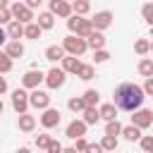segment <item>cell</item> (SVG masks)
I'll return each mask as SVG.
<instances>
[{"mask_svg":"<svg viewBox=\"0 0 153 153\" xmlns=\"http://www.w3.org/2000/svg\"><path fill=\"white\" fill-rule=\"evenodd\" d=\"M86 151H93V153H98V151H103V146L100 143H88V148Z\"/></svg>","mask_w":153,"mask_h":153,"instance_id":"b9f144b4","label":"cell"},{"mask_svg":"<svg viewBox=\"0 0 153 153\" xmlns=\"http://www.w3.org/2000/svg\"><path fill=\"white\" fill-rule=\"evenodd\" d=\"M53 24H55L53 12H43V14H38V26H41V29H53Z\"/></svg>","mask_w":153,"mask_h":153,"instance_id":"cb8c5ba5","label":"cell"},{"mask_svg":"<svg viewBox=\"0 0 153 153\" xmlns=\"http://www.w3.org/2000/svg\"><path fill=\"white\" fill-rule=\"evenodd\" d=\"M141 103H143V86L127 81L115 88V105L120 110H136Z\"/></svg>","mask_w":153,"mask_h":153,"instance_id":"6da1fadb","label":"cell"},{"mask_svg":"<svg viewBox=\"0 0 153 153\" xmlns=\"http://www.w3.org/2000/svg\"><path fill=\"white\" fill-rule=\"evenodd\" d=\"M131 122H134L136 127H141V129L151 127V124H153V110H136V112L131 115Z\"/></svg>","mask_w":153,"mask_h":153,"instance_id":"ba28073f","label":"cell"},{"mask_svg":"<svg viewBox=\"0 0 153 153\" xmlns=\"http://www.w3.org/2000/svg\"><path fill=\"white\" fill-rule=\"evenodd\" d=\"M7 38H10V36H7V31H2V26H0V45H2Z\"/></svg>","mask_w":153,"mask_h":153,"instance_id":"f6af8a7d","label":"cell"},{"mask_svg":"<svg viewBox=\"0 0 153 153\" xmlns=\"http://www.w3.org/2000/svg\"><path fill=\"white\" fill-rule=\"evenodd\" d=\"M79 67H81V62L76 60V55H69V57H62V69L65 72H79Z\"/></svg>","mask_w":153,"mask_h":153,"instance_id":"ffe728a7","label":"cell"},{"mask_svg":"<svg viewBox=\"0 0 153 153\" xmlns=\"http://www.w3.org/2000/svg\"><path fill=\"white\" fill-rule=\"evenodd\" d=\"M76 76L84 79V81H91V79H93V67H91V65H81L79 72H76Z\"/></svg>","mask_w":153,"mask_h":153,"instance_id":"83f0119b","label":"cell"},{"mask_svg":"<svg viewBox=\"0 0 153 153\" xmlns=\"http://www.w3.org/2000/svg\"><path fill=\"white\" fill-rule=\"evenodd\" d=\"M0 115H2V100H0Z\"/></svg>","mask_w":153,"mask_h":153,"instance_id":"7dc6e473","label":"cell"},{"mask_svg":"<svg viewBox=\"0 0 153 153\" xmlns=\"http://www.w3.org/2000/svg\"><path fill=\"white\" fill-rule=\"evenodd\" d=\"M41 2H43V0H26V5H29L31 10H33V7H41Z\"/></svg>","mask_w":153,"mask_h":153,"instance_id":"7bdbcfd3","label":"cell"},{"mask_svg":"<svg viewBox=\"0 0 153 153\" xmlns=\"http://www.w3.org/2000/svg\"><path fill=\"white\" fill-rule=\"evenodd\" d=\"M84 134H86V122H84V120H74V122L67 124V136H69V139H79V136H84Z\"/></svg>","mask_w":153,"mask_h":153,"instance_id":"7c38bea8","label":"cell"},{"mask_svg":"<svg viewBox=\"0 0 153 153\" xmlns=\"http://www.w3.org/2000/svg\"><path fill=\"white\" fill-rule=\"evenodd\" d=\"M10 10H12V17H14V19H19V22H26V24H29V22L33 19V17H31V7H29V5L14 2Z\"/></svg>","mask_w":153,"mask_h":153,"instance_id":"9c48e42d","label":"cell"},{"mask_svg":"<svg viewBox=\"0 0 153 153\" xmlns=\"http://www.w3.org/2000/svg\"><path fill=\"white\" fill-rule=\"evenodd\" d=\"M67 108H69L72 112H81V110L86 108V100H84V98H69V100H67Z\"/></svg>","mask_w":153,"mask_h":153,"instance_id":"484cf974","label":"cell"},{"mask_svg":"<svg viewBox=\"0 0 153 153\" xmlns=\"http://www.w3.org/2000/svg\"><path fill=\"white\" fill-rule=\"evenodd\" d=\"M100 117H103V120H115V117H117V105H115V103L103 105V108H100Z\"/></svg>","mask_w":153,"mask_h":153,"instance_id":"603a6c76","label":"cell"},{"mask_svg":"<svg viewBox=\"0 0 153 153\" xmlns=\"http://www.w3.org/2000/svg\"><path fill=\"white\" fill-rule=\"evenodd\" d=\"M10 19H12V10L0 7V24H5V22H10Z\"/></svg>","mask_w":153,"mask_h":153,"instance_id":"74e56055","label":"cell"},{"mask_svg":"<svg viewBox=\"0 0 153 153\" xmlns=\"http://www.w3.org/2000/svg\"><path fill=\"white\" fill-rule=\"evenodd\" d=\"M98 98H100V93H98L96 88H88V91L84 93V100H86V105H96V103H98Z\"/></svg>","mask_w":153,"mask_h":153,"instance_id":"4dcf8cb0","label":"cell"},{"mask_svg":"<svg viewBox=\"0 0 153 153\" xmlns=\"http://www.w3.org/2000/svg\"><path fill=\"white\" fill-rule=\"evenodd\" d=\"M105 134H112V136L122 134V124L117 122V117H115V120H108V124H105Z\"/></svg>","mask_w":153,"mask_h":153,"instance_id":"4316f807","label":"cell"},{"mask_svg":"<svg viewBox=\"0 0 153 153\" xmlns=\"http://www.w3.org/2000/svg\"><path fill=\"white\" fill-rule=\"evenodd\" d=\"M67 26H69V31L72 33H76V36H88L91 31H93V22L91 19H84L81 14H74V17H69L67 19Z\"/></svg>","mask_w":153,"mask_h":153,"instance_id":"7a4b0ae2","label":"cell"},{"mask_svg":"<svg viewBox=\"0 0 153 153\" xmlns=\"http://www.w3.org/2000/svg\"><path fill=\"white\" fill-rule=\"evenodd\" d=\"M134 50H136L139 55H146V53L151 50V43H148L146 38H141V41H136V43H134Z\"/></svg>","mask_w":153,"mask_h":153,"instance_id":"d6a6232c","label":"cell"},{"mask_svg":"<svg viewBox=\"0 0 153 153\" xmlns=\"http://www.w3.org/2000/svg\"><path fill=\"white\" fill-rule=\"evenodd\" d=\"M48 151H50V153H60V151H62V143H60V141H50Z\"/></svg>","mask_w":153,"mask_h":153,"instance_id":"60d3db41","label":"cell"},{"mask_svg":"<svg viewBox=\"0 0 153 153\" xmlns=\"http://www.w3.org/2000/svg\"><path fill=\"white\" fill-rule=\"evenodd\" d=\"M62 57H65V48H62V45H48V48H45V60L57 62V60H62Z\"/></svg>","mask_w":153,"mask_h":153,"instance_id":"9a60e30c","label":"cell"},{"mask_svg":"<svg viewBox=\"0 0 153 153\" xmlns=\"http://www.w3.org/2000/svg\"><path fill=\"white\" fill-rule=\"evenodd\" d=\"M7 36H10V38H22V36H24V22H19V19L10 22V26H7Z\"/></svg>","mask_w":153,"mask_h":153,"instance_id":"2e32d148","label":"cell"},{"mask_svg":"<svg viewBox=\"0 0 153 153\" xmlns=\"http://www.w3.org/2000/svg\"><path fill=\"white\" fill-rule=\"evenodd\" d=\"M100 120V110H96V105H86L84 108V122L86 124H96Z\"/></svg>","mask_w":153,"mask_h":153,"instance_id":"ac0fdd59","label":"cell"},{"mask_svg":"<svg viewBox=\"0 0 153 153\" xmlns=\"http://www.w3.org/2000/svg\"><path fill=\"white\" fill-rule=\"evenodd\" d=\"M122 134H124L127 141H139V139H141V127H136V124L131 122L129 127H122Z\"/></svg>","mask_w":153,"mask_h":153,"instance_id":"d6986e66","label":"cell"},{"mask_svg":"<svg viewBox=\"0 0 153 153\" xmlns=\"http://www.w3.org/2000/svg\"><path fill=\"white\" fill-rule=\"evenodd\" d=\"M65 69L62 67H53L48 74H45V84H48V88H60L62 84H65Z\"/></svg>","mask_w":153,"mask_h":153,"instance_id":"277c9868","label":"cell"},{"mask_svg":"<svg viewBox=\"0 0 153 153\" xmlns=\"http://www.w3.org/2000/svg\"><path fill=\"white\" fill-rule=\"evenodd\" d=\"M72 12H74V14H86V12H88V0H76V2L72 5Z\"/></svg>","mask_w":153,"mask_h":153,"instance_id":"1f68e13d","label":"cell"},{"mask_svg":"<svg viewBox=\"0 0 153 153\" xmlns=\"http://www.w3.org/2000/svg\"><path fill=\"white\" fill-rule=\"evenodd\" d=\"M108 60H110V55H108L103 48H98V50H96V55H93V62H108Z\"/></svg>","mask_w":153,"mask_h":153,"instance_id":"8d00e7d4","label":"cell"},{"mask_svg":"<svg viewBox=\"0 0 153 153\" xmlns=\"http://www.w3.org/2000/svg\"><path fill=\"white\" fill-rule=\"evenodd\" d=\"M151 50H153V43H151Z\"/></svg>","mask_w":153,"mask_h":153,"instance_id":"c3c4849f","label":"cell"},{"mask_svg":"<svg viewBox=\"0 0 153 153\" xmlns=\"http://www.w3.org/2000/svg\"><path fill=\"white\" fill-rule=\"evenodd\" d=\"M100 146H103V151H115V148H117V136L105 134V139L100 141Z\"/></svg>","mask_w":153,"mask_h":153,"instance_id":"f1b7e54d","label":"cell"},{"mask_svg":"<svg viewBox=\"0 0 153 153\" xmlns=\"http://www.w3.org/2000/svg\"><path fill=\"white\" fill-rule=\"evenodd\" d=\"M43 79H45V74H43L41 69H38V72H36V69H29V72L22 76V84H24L26 88H38V84H41Z\"/></svg>","mask_w":153,"mask_h":153,"instance_id":"8992f818","label":"cell"},{"mask_svg":"<svg viewBox=\"0 0 153 153\" xmlns=\"http://www.w3.org/2000/svg\"><path fill=\"white\" fill-rule=\"evenodd\" d=\"M86 43H88V48L98 50V48H103V45H105V36H103L100 31H91V33L86 36Z\"/></svg>","mask_w":153,"mask_h":153,"instance_id":"5bb4252c","label":"cell"},{"mask_svg":"<svg viewBox=\"0 0 153 153\" xmlns=\"http://www.w3.org/2000/svg\"><path fill=\"white\" fill-rule=\"evenodd\" d=\"M41 124L45 129H53L60 124V110H53V108H45V112L41 115Z\"/></svg>","mask_w":153,"mask_h":153,"instance_id":"30bf717a","label":"cell"},{"mask_svg":"<svg viewBox=\"0 0 153 153\" xmlns=\"http://www.w3.org/2000/svg\"><path fill=\"white\" fill-rule=\"evenodd\" d=\"M141 14H143V19H146L148 24H153V2H148V5H143V10H141Z\"/></svg>","mask_w":153,"mask_h":153,"instance_id":"e575fe53","label":"cell"},{"mask_svg":"<svg viewBox=\"0 0 153 153\" xmlns=\"http://www.w3.org/2000/svg\"><path fill=\"white\" fill-rule=\"evenodd\" d=\"M5 5H7V0H0V7H5Z\"/></svg>","mask_w":153,"mask_h":153,"instance_id":"bcb514c9","label":"cell"},{"mask_svg":"<svg viewBox=\"0 0 153 153\" xmlns=\"http://www.w3.org/2000/svg\"><path fill=\"white\" fill-rule=\"evenodd\" d=\"M10 57H22L24 55V45L19 43V38H12L10 43H7V50H5Z\"/></svg>","mask_w":153,"mask_h":153,"instance_id":"e0dca14e","label":"cell"},{"mask_svg":"<svg viewBox=\"0 0 153 153\" xmlns=\"http://www.w3.org/2000/svg\"><path fill=\"white\" fill-rule=\"evenodd\" d=\"M29 105H33V108H38V110H45L48 105H50V96L45 93V91H33L31 96H29Z\"/></svg>","mask_w":153,"mask_h":153,"instance_id":"52a82bcc","label":"cell"},{"mask_svg":"<svg viewBox=\"0 0 153 153\" xmlns=\"http://www.w3.org/2000/svg\"><path fill=\"white\" fill-rule=\"evenodd\" d=\"M143 93H151V96H153V76H146V84H143Z\"/></svg>","mask_w":153,"mask_h":153,"instance_id":"f35d334b","label":"cell"},{"mask_svg":"<svg viewBox=\"0 0 153 153\" xmlns=\"http://www.w3.org/2000/svg\"><path fill=\"white\" fill-rule=\"evenodd\" d=\"M50 12L57 14V17H69L72 7L67 5V0H50Z\"/></svg>","mask_w":153,"mask_h":153,"instance_id":"4fadbf2b","label":"cell"},{"mask_svg":"<svg viewBox=\"0 0 153 153\" xmlns=\"http://www.w3.org/2000/svg\"><path fill=\"white\" fill-rule=\"evenodd\" d=\"M12 108H14L19 115L26 112V108H29V96H26V91H22V88L12 91Z\"/></svg>","mask_w":153,"mask_h":153,"instance_id":"5b68a950","label":"cell"},{"mask_svg":"<svg viewBox=\"0 0 153 153\" xmlns=\"http://www.w3.org/2000/svg\"><path fill=\"white\" fill-rule=\"evenodd\" d=\"M139 141H141V148L146 153H153V136H141Z\"/></svg>","mask_w":153,"mask_h":153,"instance_id":"836d02e7","label":"cell"},{"mask_svg":"<svg viewBox=\"0 0 153 153\" xmlns=\"http://www.w3.org/2000/svg\"><path fill=\"white\" fill-rule=\"evenodd\" d=\"M74 141H76V146H74V151H76V148H79V151H86V148H88V143L84 141V136H79V139H74Z\"/></svg>","mask_w":153,"mask_h":153,"instance_id":"ab89813d","label":"cell"},{"mask_svg":"<svg viewBox=\"0 0 153 153\" xmlns=\"http://www.w3.org/2000/svg\"><path fill=\"white\" fill-rule=\"evenodd\" d=\"M12 69V57L7 53H0V74H7Z\"/></svg>","mask_w":153,"mask_h":153,"instance_id":"f546056e","label":"cell"},{"mask_svg":"<svg viewBox=\"0 0 153 153\" xmlns=\"http://www.w3.org/2000/svg\"><path fill=\"white\" fill-rule=\"evenodd\" d=\"M7 91V81H5V76H0V93H5Z\"/></svg>","mask_w":153,"mask_h":153,"instance_id":"ee69618b","label":"cell"},{"mask_svg":"<svg viewBox=\"0 0 153 153\" xmlns=\"http://www.w3.org/2000/svg\"><path fill=\"white\" fill-rule=\"evenodd\" d=\"M41 31H43V29L38 26V22H36V24H31V22H29V24L24 26V36H26V38H38V36H41Z\"/></svg>","mask_w":153,"mask_h":153,"instance_id":"d4e9b609","label":"cell"},{"mask_svg":"<svg viewBox=\"0 0 153 153\" xmlns=\"http://www.w3.org/2000/svg\"><path fill=\"white\" fill-rule=\"evenodd\" d=\"M62 48H65L69 55H76V57H79V55H84V53H86L88 43L84 41V36H74V33H72V36H67V38H65Z\"/></svg>","mask_w":153,"mask_h":153,"instance_id":"3957f363","label":"cell"},{"mask_svg":"<svg viewBox=\"0 0 153 153\" xmlns=\"http://www.w3.org/2000/svg\"><path fill=\"white\" fill-rule=\"evenodd\" d=\"M139 74L141 76H153V60L151 57H143L139 62Z\"/></svg>","mask_w":153,"mask_h":153,"instance_id":"7402d4cb","label":"cell"},{"mask_svg":"<svg viewBox=\"0 0 153 153\" xmlns=\"http://www.w3.org/2000/svg\"><path fill=\"white\" fill-rule=\"evenodd\" d=\"M50 141H53V139H50L48 134H41V136H36V146H38V148H48V146H50Z\"/></svg>","mask_w":153,"mask_h":153,"instance_id":"d590c367","label":"cell"},{"mask_svg":"<svg viewBox=\"0 0 153 153\" xmlns=\"http://www.w3.org/2000/svg\"><path fill=\"white\" fill-rule=\"evenodd\" d=\"M91 22H93V29H98V31H100V29H108V26L112 24V12L103 10V12H98Z\"/></svg>","mask_w":153,"mask_h":153,"instance_id":"8fae6325","label":"cell"},{"mask_svg":"<svg viewBox=\"0 0 153 153\" xmlns=\"http://www.w3.org/2000/svg\"><path fill=\"white\" fill-rule=\"evenodd\" d=\"M33 127H36V120H33L31 115L22 112V115H19V129H22V131H31Z\"/></svg>","mask_w":153,"mask_h":153,"instance_id":"44dd1931","label":"cell"}]
</instances>
